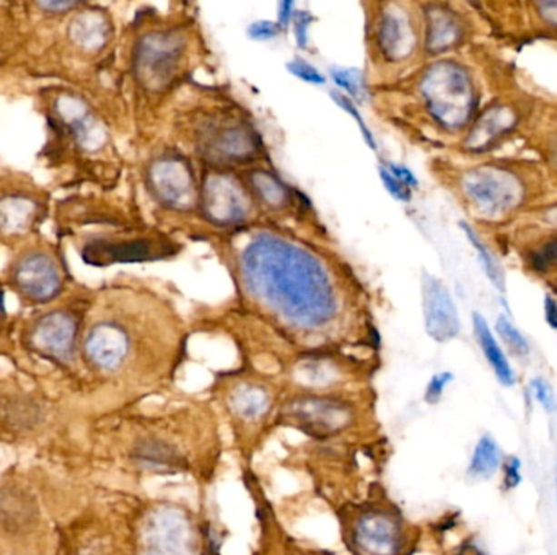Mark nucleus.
<instances>
[{"mask_svg":"<svg viewBox=\"0 0 557 555\" xmlns=\"http://www.w3.org/2000/svg\"><path fill=\"white\" fill-rule=\"evenodd\" d=\"M246 292L299 328L326 324L336 313V297L322 264L297 244L259 235L240 258Z\"/></svg>","mask_w":557,"mask_h":555,"instance_id":"nucleus-1","label":"nucleus"},{"mask_svg":"<svg viewBox=\"0 0 557 555\" xmlns=\"http://www.w3.org/2000/svg\"><path fill=\"white\" fill-rule=\"evenodd\" d=\"M425 104L433 119L447 129H458L472 118L474 90L463 67L439 63L425 72L421 84Z\"/></svg>","mask_w":557,"mask_h":555,"instance_id":"nucleus-2","label":"nucleus"},{"mask_svg":"<svg viewBox=\"0 0 557 555\" xmlns=\"http://www.w3.org/2000/svg\"><path fill=\"white\" fill-rule=\"evenodd\" d=\"M79 320L64 310L45 313L26 331L25 344L40 359L59 367L71 365L77 352Z\"/></svg>","mask_w":557,"mask_h":555,"instance_id":"nucleus-3","label":"nucleus"},{"mask_svg":"<svg viewBox=\"0 0 557 555\" xmlns=\"http://www.w3.org/2000/svg\"><path fill=\"white\" fill-rule=\"evenodd\" d=\"M10 283L20 297L46 305L63 293L64 274L46 251H30L16 259L10 271Z\"/></svg>","mask_w":557,"mask_h":555,"instance_id":"nucleus-4","label":"nucleus"},{"mask_svg":"<svg viewBox=\"0 0 557 555\" xmlns=\"http://www.w3.org/2000/svg\"><path fill=\"white\" fill-rule=\"evenodd\" d=\"M464 193L487 215L513 209L522 199L520 181L502 168H478L464 176Z\"/></svg>","mask_w":557,"mask_h":555,"instance_id":"nucleus-5","label":"nucleus"},{"mask_svg":"<svg viewBox=\"0 0 557 555\" xmlns=\"http://www.w3.org/2000/svg\"><path fill=\"white\" fill-rule=\"evenodd\" d=\"M181 59L178 38L168 33H150L134 51L135 77L147 88H160L172 79Z\"/></svg>","mask_w":557,"mask_h":555,"instance_id":"nucleus-6","label":"nucleus"},{"mask_svg":"<svg viewBox=\"0 0 557 555\" xmlns=\"http://www.w3.org/2000/svg\"><path fill=\"white\" fill-rule=\"evenodd\" d=\"M283 419L312 437L328 438L344 431L353 414L336 399L302 398L283 409Z\"/></svg>","mask_w":557,"mask_h":555,"instance_id":"nucleus-7","label":"nucleus"},{"mask_svg":"<svg viewBox=\"0 0 557 555\" xmlns=\"http://www.w3.org/2000/svg\"><path fill=\"white\" fill-rule=\"evenodd\" d=\"M144 555H194L188 520L180 510L160 507L149 516L144 532Z\"/></svg>","mask_w":557,"mask_h":555,"instance_id":"nucleus-8","label":"nucleus"},{"mask_svg":"<svg viewBox=\"0 0 557 555\" xmlns=\"http://www.w3.org/2000/svg\"><path fill=\"white\" fill-rule=\"evenodd\" d=\"M131 337L126 329L113 321H102L88 331L82 353L86 363L100 372H116L126 362Z\"/></svg>","mask_w":557,"mask_h":555,"instance_id":"nucleus-9","label":"nucleus"},{"mask_svg":"<svg viewBox=\"0 0 557 555\" xmlns=\"http://www.w3.org/2000/svg\"><path fill=\"white\" fill-rule=\"evenodd\" d=\"M425 331L437 342H447L460 332V316L447 287L425 273L423 275Z\"/></svg>","mask_w":557,"mask_h":555,"instance_id":"nucleus-10","label":"nucleus"},{"mask_svg":"<svg viewBox=\"0 0 557 555\" xmlns=\"http://www.w3.org/2000/svg\"><path fill=\"white\" fill-rule=\"evenodd\" d=\"M172 244L162 240L137 238L129 242H92L85 244L82 258L92 266H108L114 263H142L165 258Z\"/></svg>","mask_w":557,"mask_h":555,"instance_id":"nucleus-11","label":"nucleus"},{"mask_svg":"<svg viewBox=\"0 0 557 555\" xmlns=\"http://www.w3.org/2000/svg\"><path fill=\"white\" fill-rule=\"evenodd\" d=\"M149 184L154 194L176 209L189 207L194 199V183L180 158H162L150 166Z\"/></svg>","mask_w":557,"mask_h":555,"instance_id":"nucleus-12","label":"nucleus"},{"mask_svg":"<svg viewBox=\"0 0 557 555\" xmlns=\"http://www.w3.org/2000/svg\"><path fill=\"white\" fill-rule=\"evenodd\" d=\"M203 207L209 219L215 223H238L248 213V201L235 181L213 176L205 181Z\"/></svg>","mask_w":557,"mask_h":555,"instance_id":"nucleus-13","label":"nucleus"},{"mask_svg":"<svg viewBox=\"0 0 557 555\" xmlns=\"http://www.w3.org/2000/svg\"><path fill=\"white\" fill-rule=\"evenodd\" d=\"M353 540L362 555H396L400 530L390 516L369 513L357 521Z\"/></svg>","mask_w":557,"mask_h":555,"instance_id":"nucleus-14","label":"nucleus"},{"mask_svg":"<svg viewBox=\"0 0 557 555\" xmlns=\"http://www.w3.org/2000/svg\"><path fill=\"white\" fill-rule=\"evenodd\" d=\"M40 509L30 493L16 487H0V526L18 534L32 531L38 523Z\"/></svg>","mask_w":557,"mask_h":555,"instance_id":"nucleus-15","label":"nucleus"},{"mask_svg":"<svg viewBox=\"0 0 557 555\" xmlns=\"http://www.w3.org/2000/svg\"><path fill=\"white\" fill-rule=\"evenodd\" d=\"M377 40L382 53L393 61H398L408 55L413 46L411 26L406 16L398 10H385L377 26Z\"/></svg>","mask_w":557,"mask_h":555,"instance_id":"nucleus-16","label":"nucleus"},{"mask_svg":"<svg viewBox=\"0 0 557 555\" xmlns=\"http://www.w3.org/2000/svg\"><path fill=\"white\" fill-rule=\"evenodd\" d=\"M40 219V205L26 196H4L0 199V232L22 235L32 230Z\"/></svg>","mask_w":557,"mask_h":555,"instance_id":"nucleus-17","label":"nucleus"},{"mask_svg":"<svg viewBox=\"0 0 557 555\" xmlns=\"http://www.w3.org/2000/svg\"><path fill=\"white\" fill-rule=\"evenodd\" d=\"M69 38L84 51H98L110 38V22L98 10H84L72 18Z\"/></svg>","mask_w":557,"mask_h":555,"instance_id":"nucleus-18","label":"nucleus"},{"mask_svg":"<svg viewBox=\"0 0 557 555\" xmlns=\"http://www.w3.org/2000/svg\"><path fill=\"white\" fill-rule=\"evenodd\" d=\"M472 326H474V336L478 341L481 351L484 353L491 368L494 370L497 380L502 386H513L517 382V376L513 368L511 367L509 360L503 353L502 347L495 341L494 334L491 332V328L487 324L486 318L479 313L472 314Z\"/></svg>","mask_w":557,"mask_h":555,"instance_id":"nucleus-19","label":"nucleus"},{"mask_svg":"<svg viewBox=\"0 0 557 555\" xmlns=\"http://www.w3.org/2000/svg\"><path fill=\"white\" fill-rule=\"evenodd\" d=\"M513 124H515V114L509 108L505 106L491 108L472 129L468 145L476 150L486 149Z\"/></svg>","mask_w":557,"mask_h":555,"instance_id":"nucleus-20","label":"nucleus"},{"mask_svg":"<svg viewBox=\"0 0 557 555\" xmlns=\"http://www.w3.org/2000/svg\"><path fill=\"white\" fill-rule=\"evenodd\" d=\"M502 466V450L491 435H482L474 446L466 474L472 481H487Z\"/></svg>","mask_w":557,"mask_h":555,"instance_id":"nucleus-21","label":"nucleus"},{"mask_svg":"<svg viewBox=\"0 0 557 555\" xmlns=\"http://www.w3.org/2000/svg\"><path fill=\"white\" fill-rule=\"evenodd\" d=\"M460 25L455 16L443 8H433L427 25V47L432 53L445 51L460 38Z\"/></svg>","mask_w":557,"mask_h":555,"instance_id":"nucleus-22","label":"nucleus"},{"mask_svg":"<svg viewBox=\"0 0 557 555\" xmlns=\"http://www.w3.org/2000/svg\"><path fill=\"white\" fill-rule=\"evenodd\" d=\"M230 402L236 414L242 415L244 419H258L267 412L271 399L266 390L254 384H242L232 394Z\"/></svg>","mask_w":557,"mask_h":555,"instance_id":"nucleus-23","label":"nucleus"},{"mask_svg":"<svg viewBox=\"0 0 557 555\" xmlns=\"http://www.w3.org/2000/svg\"><path fill=\"white\" fill-rule=\"evenodd\" d=\"M5 422L15 431H32L40 425L43 411L40 404L30 399H12L2 409Z\"/></svg>","mask_w":557,"mask_h":555,"instance_id":"nucleus-24","label":"nucleus"},{"mask_svg":"<svg viewBox=\"0 0 557 555\" xmlns=\"http://www.w3.org/2000/svg\"><path fill=\"white\" fill-rule=\"evenodd\" d=\"M462 228H463L468 240L472 242L474 250L478 253L479 263H481V266L489 277V281L492 282L495 289L503 292L505 290V275H503L502 267L497 263V259L491 254V251L487 250L486 244L481 242V238L476 235V232L470 225L462 223Z\"/></svg>","mask_w":557,"mask_h":555,"instance_id":"nucleus-25","label":"nucleus"},{"mask_svg":"<svg viewBox=\"0 0 557 555\" xmlns=\"http://www.w3.org/2000/svg\"><path fill=\"white\" fill-rule=\"evenodd\" d=\"M134 458L150 468L176 464V454L173 453L172 448L160 441H142L141 445L134 448Z\"/></svg>","mask_w":557,"mask_h":555,"instance_id":"nucleus-26","label":"nucleus"},{"mask_svg":"<svg viewBox=\"0 0 557 555\" xmlns=\"http://www.w3.org/2000/svg\"><path fill=\"white\" fill-rule=\"evenodd\" d=\"M331 77L334 80V84L344 90L345 96L363 102L365 94H367V86H365V79L362 75L359 69L353 67H333L331 69Z\"/></svg>","mask_w":557,"mask_h":555,"instance_id":"nucleus-27","label":"nucleus"},{"mask_svg":"<svg viewBox=\"0 0 557 555\" xmlns=\"http://www.w3.org/2000/svg\"><path fill=\"white\" fill-rule=\"evenodd\" d=\"M253 186L256 189L258 196L271 205H283L287 201L285 188L275 180L274 176L267 173H256L253 176Z\"/></svg>","mask_w":557,"mask_h":555,"instance_id":"nucleus-28","label":"nucleus"},{"mask_svg":"<svg viewBox=\"0 0 557 555\" xmlns=\"http://www.w3.org/2000/svg\"><path fill=\"white\" fill-rule=\"evenodd\" d=\"M495 329H497L499 336L502 337L503 342L509 345V349H511L512 352L517 353L520 357H523V355H528V353H530V344H528L526 337L523 336L505 316H501V318L497 320Z\"/></svg>","mask_w":557,"mask_h":555,"instance_id":"nucleus-29","label":"nucleus"},{"mask_svg":"<svg viewBox=\"0 0 557 555\" xmlns=\"http://www.w3.org/2000/svg\"><path fill=\"white\" fill-rule=\"evenodd\" d=\"M331 96H333V100L336 102L339 108H343L345 113H349L353 119H355V123L359 124L361 127L362 135H363V139L367 142V145H369L370 149L377 150V144H375V139H373V134L370 133L369 127L367 124L363 123V119H362L361 113L357 110V106L353 104V100L349 98V96H345L344 94H341V92H331Z\"/></svg>","mask_w":557,"mask_h":555,"instance_id":"nucleus-30","label":"nucleus"},{"mask_svg":"<svg viewBox=\"0 0 557 555\" xmlns=\"http://www.w3.org/2000/svg\"><path fill=\"white\" fill-rule=\"evenodd\" d=\"M530 394L536 399L542 409L550 414H554L557 411V398L554 390L544 378H533L530 382Z\"/></svg>","mask_w":557,"mask_h":555,"instance_id":"nucleus-31","label":"nucleus"},{"mask_svg":"<svg viewBox=\"0 0 557 555\" xmlns=\"http://www.w3.org/2000/svg\"><path fill=\"white\" fill-rule=\"evenodd\" d=\"M287 69L295 77H299L300 80H303L306 84H313V85L326 84V79H324L322 72L313 67L312 64L303 61V59H295V61L287 64Z\"/></svg>","mask_w":557,"mask_h":555,"instance_id":"nucleus-32","label":"nucleus"},{"mask_svg":"<svg viewBox=\"0 0 557 555\" xmlns=\"http://www.w3.org/2000/svg\"><path fill=\"white\" fill-rule=\"evenodd\" d=\"M503 489L513 491L522 484V460L518 456H507L502 462Z\"/></svg>","mask_w":557,"mask_h":555,"instance_id":"nucleus-33","label":"nucleus"},{"mask_svg":"<svg viewBox=\"0 0 557 555\" xmlns=\"http://www.w3.org/2000/svg\"><path fill=\"white\" fill-rule=\"evenodd\" d=\"M378 173H380V178L383 181V184H385V188L388 189V193H390L394 199L403 201V203L411 201V189H409L408 186H404L400 180H396L386 166H380V168H378Z\"/></svg>","mask_w":557,"mask_h":555,"instance_id":"nucleus-34","label":"nucleus"},{"mask_svg":"<svg viewBox=\"0 0 557 555\" xmlns=\"http://www.w3.org/2000/svg\"><path fill=\"white\" fill-rule=\"evenodd\" d=\"M452 382H453V375L448 373V372L432 376L431 382L427 384V390H425V401L429 404H437L442 398V394L445 391V388Z\"/></svg>","mask_w":557,"mask_h":555,"instance_id":"nucleus-35","label":"nucleus"},{"mask_svg":"<svg viewBox=\"0 0 557 555\" xmlns=\"http://www.w3.org/2000/svg\"><path fill=\"white\" fill-rule=\"evenodd\" d=\"M533 266L538 271H546L550 267L557 266V238L546 243L542 248L534 253Z\"/></svg>","mask_w":557,"mask_h":555,"instance_id":"nucleus-36","label":"nucleus"},{"mask_svg":"<svg viewBox=\"0 0 557 555\" xmlns=\"http://www.w3.org/2000/svg\"><path fill=\"white\" fill-rule=\"evenodd\" d=\"M281 32V26L274 22H256V24L250 25L248 28V35L252 36L253 40L267 41L273 40Z\"/></svg>","mask_w":557,"mask_h":555,"instance_id":"nucleus-37","label":"nucleus"},{"mask_svg":"<svg viewBox=\"0 0 557 555\" xmlns=\"http://www.w3.org/2000/svg\"><path fill=\"white\" fill-rule=\"evenodd\" d=\"M313 22V16L310 15V12H297L293 15V25H295V38L302 49H305L308 45V30L310 25Z\"/></svg>","mask_w":557,"mask_h":555,"instance_id":"nucleus-38","label":"nucleus"},{"mask_svg":"<svg viewBox=\"0 0 557 555\" xmlns=\"http://www.w3.org/2000/svg\"><path fill=\"white\" fill-rule=\"evenodd\" d=\"M36 7L46 14L63 15V14H69L74 8H79L80 4L72 2V0H46V2H36Z\"/></svg>","mask_w":557,"mask_h":555,"instance_id":"nucleus-39","label":"nucleus"},{"mask_svg":"<svg viewBox=\"0 0 557 555\" xmlns=\"http://www.w3.org/2000/svg\"><path fill=\"white\" fill-rule=\"evenodd\" d=\"M386 168H388L393 176H394L396 180H400L404 186H408L409 189L417 188L416 176H414L413 172H411L409 168H406V166L398 164H386Z\"/></svg>","mask_w":557,"mask_h":555,"instance_id":"nucleus-40","label":"nucleus"},{"mask_svg":"<svg viewBox=\"0 0 557 555\" xmlns=\"http://www.w3.org/2000/svg\"><path fill=\"white\" fill-rule=\"evenodd\" d=\"M536 7L546 24L557 26V0L556 2H542Z\"/></svg>","mask_w":557,"mask_h":555,"instance_id":"nucleus-41","label":"nucleus"},{"mask_svg":"<svg viewBox=\"0 0 557 555\" xmlns=\"http://www.w3.org/2000/svg\"><path fill=\"white\" fill-rule=\"evenodd\" d=\"M293 8H295V4L293 2H283V4H279V8H277V24L281 28H285L289 22H291L292 18H293Z\"/></svg>","mask_w":557,"mask_h":555,"instance_id":"nucleus-42","label":"nucleus"},{"mask_svg":"<svg viewBox=\"0 0 557 555\" xmlns=\"http://www.w3.org/2000/svg\"><path fill=\"white\" fill-rule=\"evenodd\" d=\"M544 318L551 328L557 329V303L551 295L544 297Z\"/></svg>","mask_w":557,"mask_h":555,"instance_id":"nucleus-43","label":"nucleus"},{"mask_svg":"<svg viewBox=\"0 0 557 555\" xmlns=\"http://www.w3.org/2000/svg\"><path fill=\"white\" fill-rule=\"evenodd\" d=\"M4 316H5V308H4V293H2V289H0V324H2Z\"/></svg>","mask_w":557,"mask_h":555,"instance_id":"nucleus-44","label":"nucleus"},{"mask_svg":"<svg viewBox=\"0 0 557 555\" xmlns=\"http://www.w3.org/2000/svg\"><path fill=\"white\" fill-rule=\"evenodd\" d=\"M548 219H550L552 223H557V207L548 213Z\"/></svg>","mask_w":557,"mask_h":555,"instance_id":"nucleus-45","label":"nucleus"},{"mask_svg":"<svg viewBox=\"0 0 557 555\" xmlns=\"http://www.w3.org/2000/svg\"><path fill=\"white\" fill-rule=\"evenodd\" d=\"M556 500H557V464H556Z\"/></svg>","mask_w":557,"mask_h":555,"instance_id":"nucleus-46","label":"nucleus"}]
</instances>
